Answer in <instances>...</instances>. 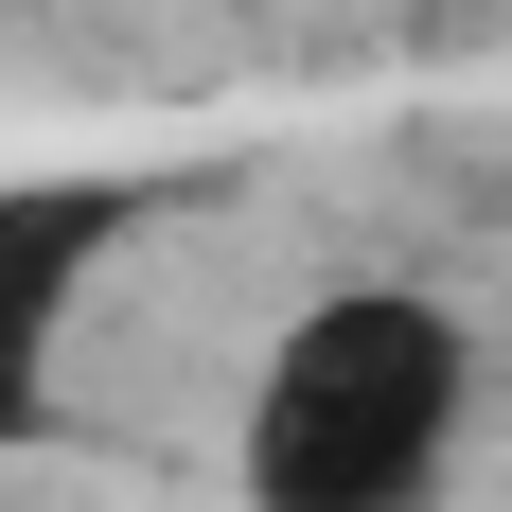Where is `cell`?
<instances>
[{"instance_id":"cell-2","label":"cell","mask_w":512,"mask_h":512,"mask_svg":"<svg viewBox=\"0 0 512 512\" xmlns=\"http://www.w3.org/2000/svg\"><path fill=\"white\" fill-rule=\"evenodd\" d=\"M106 248H124V195H89V177H18L0 195V460L71 389V301H89Z\"/></svg>"},{"instance_id":"cell-1","label":"cell","mask_w":512,"mask_h":512,"mask_svg":"<svg viewBox=\"0 0 512 512\" xmlns=\"http://www.w3.org/2000/svg\"><path fill=\"white\" fill-rule=\"evenodd\" d=\"M477 442V318L442 283H301L230 407V495L248 512H442Z\"/></svg>"}]
</instances>
